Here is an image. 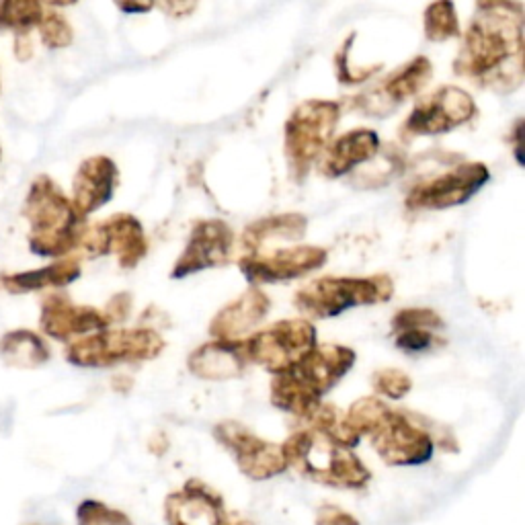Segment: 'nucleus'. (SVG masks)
<instances>
[{
	"label": "nucleus",
	"instance_id": "1",
	"mask_svg": "<svg viewBox=\"0 0 525 525\" xmlns=\"http://www.w3.org/2000/svg\"><path fill=\"white\" fill-rule=\"evenodd\" d=\"M454 72L497 93L523 83V7L517 3H478Z\"/></svg>",
	"mask_w": 525,
	"mask_h": 525
},
{
	"label": "nucleus",
	"instance_id": "2",
	"mask_svg": "<svg viewBox=\"0 0 525 525\" xmlns=\"http://www.w3.org/2000/svg\"><path fill=\"white\" fill-rule=\"evenodd\" d=\"M355 363V351L345 345H322L271 382V402L286 413L310 419L322 405V396L335 388Z\"/></svg>",
	"mask_w": 525,
	"mask_h": 525
},
{
	"label": "nucleus",
	"instance_id": "3",
	"mask_svg": "<svg viewBox=\"0 0 525 525\" xmlns=\"http://www.w3.org/2000/svg\"><path fill=\"white\" fill-rule=\"evenodd\" d=\"M351 429L372 439L374 450L394 466H417L433 456L431 435L407 415L392 411L380 398L357 400L345 415Z\"/></svg>",
	"mask_w": 525,
	"mask_h": 525
},
{
	"label": "nucleus",
	"instance_id": "4",
	"mask_svg": "<svg viewBox=\"0 0 525 525\" xmlns=\"http://www.w3.org/2000/svg\"><path fill=\"white\" fill-rule=\"evenodd\" d=\"M23 216L29 220V249L37 257H64L78 249L85 218L48 175H39L25 197Z\"/></svg>",
	"mask_w": 525,
	"mask_h": 525
},
{
	"label": "nucleus",
	"instance_id": "5",
	"mask_svg": "<svg viewBox=\"0 0 525 525\" xmlns=\"http://www.w3.org/2000/svg\"><path fill=\"white\" fill-rule=\"evenodd\" d=\"M281 452L288 468L327 487L361 489L370 480L368 468L349 448L312 427L294 433L281 446Z\"/></svg>",
	"mask_w": 525,
	"mask_h": 525
},
{
	"label": "nucleus",
	"instance_id": "6",
	"mask_svg": "<svg viewBox=\"0 0 525 525\" xmlns=\"http://www.w3.org/2000/svg\"><path fill=\"white\" fill-rule=\"evenodd\" d=\"M394 284L388 275L372 277H320L296 294V308L310 318L339 316L357 306L388 302Z\"/></svg>",
	"mask_w": 525,
	"mask_h": 525
},
{
	"label": "nucleus",
	"instance_id": "7",
	"mask_svg": "<svg viewBox=\"0 0 525 525\" xmlns=\"http://www.w3.org/2000/svg\"><path fill=\"white\" fill-rule=\"evenodd\" d=\"M165 347V339L152 329H105L72 341L66 347V359L78 368H111L154 359Z\"/></svg>",
	"mask_w": 525,
	"mask_h": 525
},
{
	"label": "nucleus",
	"instance_id": "8",
	"mask_svg": "<svg viewBox=\"0 0 525 525\" xmlns=\"http://www.w3.org/2000/svg\"><path fill=\"white\" fill-rule=\"evenodd\" d=\"M341 107L335 101H304L286 124V156L294 179H304L312 163L325 154L339 124Z\"/></svg>",
	"mask_w": 525,
	"mask_h": 525
},
{
	"label": "nucleus",
	"instance_id": "9",
	"mask_svg": "<svg viewBox=\"0 0 525 525\" xmlns=\"http://www.w3.org/2000/svg\"><path fill=\"white\" fill-rule=\"evenodd\" d=\"M245 347L249 363L279 374L316 349V329L306 318H288L253 333L245 341Z\"/></svg>",
	"mask_w": 525,
	"mask_h": 525
},
{
	"label": "nucleus",
	"instance_id": "10",
	"mask_svg": "<svg viewBox=\"0 0 525 525\" xmlns=\"http://www.w3.org/2000/svg\"><path fill=\"white\" fill-rule=\"evenodd\" d=\"M78 249L91 259L115 255L119 267L132 269L146 257L148 240L138 218L130 214H115L91 228H85Z\"/></svg>",
	"mask_w": 525,
	"mask_h": 525
},
{
	"label": "nucleus",
	"instance_id": "11",
	"mask_svg": "<svg viewBox=\"0 0 525 525\" xmlns=\"http://www.w3.org/2000/svg\"><path fill=\"white\" fill-rule=\"evenodd\" d=\"M474 99L458 87H441L421 99L402 126L411 138L448 134L476 115Z\"/></svg>",
	"mask_w": 525,
	"mask_h": 525
},
{
	"label": "nucleus",
	"instance_id": "12",
	"mask_svg": "<svg viewBox=\"0 0 525 525\" xmlns=\"http://www.w3.org/2000/svg\"><path fill=\"white\" fill-rule=\"evenodd\" d=\"M491 173L482 163H462L452 171L415 185L407 195L411 210H448L466 201L489 183Z\"/></svg>",
	"mask_w": 525,
	"mask_h": 525
},
{
	"label": "nucleus",
	"instance_id": "13",
	"mask_svg": "<svg viewBox=\"0 0 525 525\" xmlns=\"http://www.w3.org/2000/svg\"><path fill=\"white\" fill-rule=\"evenodd\" d=\"M329 253L320 247H290L273 249L253 255H242L238 267L253 288L259 284H279V281H292L304 277L327 263Z\"/></svg>",
	"mask_w": 525,
	"mask_h": 525
},
{
	"label": "nucleus",
	"instance_id": "14",
	"mask_svg": "<svg viewBox=\"0 0 525 525\" xmlns=\"http://www.w3.org/2000/svg\"><path fill=\"white\" fill-rule=\"evenodd\" d=\"M216 439L236 458L240 470L255 480L277 476L288 468L284 452L275 443L257 437L240 423L226 421L214 429Z\"/></svg>",
	"mask_w": 525,
	"mask_h": 525
},
{
	"label": "nucleus",
	"instance_id": "15",
	"mask_svg": "<svg viewBox=\"0 0 525 525\" xmlns=\"http://www.w3.org/2000/svg\"><path fill=\"white\" fill-rule=\"evenodd\" d=\"M234 247V234L230 226L222 220L199 222L189 240L183 255L177 259L173 277L183 279L187 275L206 271L212 267L226 265Z\"/></svg>",
	"mask_w": 525,
	"mask_h": 525
},
{
	"label": "nucleus",
	"instance_id": "16",
	"mask_svg": "<svg viewBox=\"0 0 525 525\" xmlns=\"http://www.w3.org/2000/svg\"><path fill=\"white\" fill-rule=\"evenodd\" d=\"M42 331L56 341L83 339L109 329L107 316L91 306H76L64 294H52L42 304Z\"/></svg>",
	"mask_w": 525,
	"mask_h": 525
},
{
	"label": "nucleus",
	"instance_id": "17",
	"mask_svg": "<svg viewBox=\"0 0 525 525\" xmlns=\"http://www.w3.org/2000/svg\"><path fill=\"white\" fill-rule=\"evenodd\" d=\"M119 171L107 156H91L78 167L72 181V206L87 218L107 206L117 189Z\"/></svg>",
	"mask_w": 525,
	"mask_h": 525
},
{
	"label": "nucleus",
	"instance_id": "18",
	"mask_svg": "<svg viewBox=\"0 0 525 525\" xmlns=\"http://www.w3.org/2000/svg\"><path fill=\"white\" fill-rule=\"evenodd\" d=\"M167 517L171 525H228L222 499L197 480L167 499Z\"/></svg>",
	"mask_w": 525,
	"mask_h": 525
},
{
	"label": "nucleus",
	"instance_id": "19",
	"mask_svg": "<svg viewBox=\"0 0 525 525\" xmlns=\"http://www.w3.org/2000/svg\"><path fill=\"white\" fill-rule=\"evenodd\" d=\"M269 308L271 302L267 294L259 288H251L214 316L210 335L216 341H240V337L253 333L261 325Z\"/></svg>",
	"mask_w": 525,
	"mask_h": 525
},
{
	"label": "nucleus",
	"instance_id": "20",
	"mask_svg": "<svg viewBox=\"0 0 525 525\" xmlns=\"http://www.w3.org/2000/svg\"><path fill=\"white\" fill-rule=\"evenodd\" d=\"M189 372L201 380H232L245 374L249 355L245 341H212L189 355Z\"/></svg>",
	"mask_w": 525,
	"mask_h": 525
},
{
	"label": "nucleus",
	"instance_id": "21",
	"mask_svg": "<svg viewBox=\"0 0 525 525\" xmlns=\"http://www.w3.org/2000/svg\"><path fill=\"white\" fill-rule=\"evenodd\" d=\"M380 150V138L374 130H351L343 134L335 144H329L322 156L320 171L331 179L343 177L368 163Z\"/></svg>",
	"mask_w": 525,
	"mask_h": 525
},
{
	"label": "nucleus",
	"instance_id": "22",
	"mask_svg": "<svg viewBox=\"0 0 525 525\" xmlns=\"http://www.w3.org/2000/svg\"><path fill=\"white\" fill-rule=\"evenodd\" d=\"M431 74L433 68L425 56L413 58L411 62L392 72L386 80H382V85L374 93L376 99L368 101L372 103V111L382 113V105H386L384 113H388L392 107L415 97L429 83Z\"/></svg>",
	"mask_w": 525,
	"mask_h": 525
},
{
	"label": "nucleus",
	"instance_id": "23",
	"mask_svg": "<svg viewBox=\"0 0 525 525\" xmlns=\"http://www.w3.org/2000/svg\"><path fill=\"white\" fill-rule=\"evenodd\" d=\"M83 273L80 263L76 259H62L42 269H33L25 273H13L3 277V286L11 294L23 292H37L46 288H64L70 286Z\"/></svg>",
	"mask_w": 525,
	"mask_h": 525
},
{
	"label": "nucleus",
	"instance_id": "24",
	"mask_svg": "<svg viewBox=\"0 0 525 525\" xmlns=\"http://www.w3.org/2000/svg\"><path fill=\"white\" fill-rule=\"evenodd\" d=\"M308 220L302 214H279L251 224L242 234V255L259 251L269 240H298L306 234Z\"/></svg>",
	"mask_w": 525,
	"mask_h": 525
},
{
	"label": "nucleus",
	"instance_id": "25",
	"mask_svg": "<svg viewBox=\"0 0 525 525\" xmlns=\"http://www.w3.org/2000/svg\"><path fill=\"white\" fill-rule=\"evenodd\" d=\"M0 357L11 368L33 370L50 361V347L37 333L17 329L0 339Z\"/></svg>",
	"mask_w": 525,
	"mask_h": 525
},
{
	"label": "nucleus",
	"instance_id": "26",
	"mask_svg": "<svg viewBox=\"0 0 525 525\" xmlns=\"http://www.w3.org/2000/svg\"><path fill=\"white\" fill-rule=\"evenodd\" d=\"M46 7L35 0H3L0 3V31L13 29L17 33H29L42 23Z\"/></svg>",
	"mask_w": 525,
	"mask_h": 525
},
{
	"label": "nucleus",
	"instance_id": "27",
	"mask_svg": "<svg viewBox=\"0 0 525 525\" xmlns=\"http://www.w3.org/2000/svg\"><path fill=\"white\" fill-rule=\"evenodd\" d=\"M425 35L431 42H448L460 37V23L452 3H433L425 11Z\"/></svg>",
	"mask_w": 525,
	"mask_h": 525
},
{
	"label": "nucleus",
	"instance_id": "28",
	"mask_svg": "<svg viewBox=\"0 0 525 525\" xmlns=\"http://www.w3.org/2000/svg\"><path fill=\"white\" fill-rule=\"evenodd\" d=\"M39 29V37H42V44L50 50H62L68 48L74 39V31L70 27V23L54 13V11H46L42 23L37 25Z\"/></svg>",
	"mask_w": 525,
	"mask_h": 525
},
{
	"label": "nucleus",
	"instance_id": "29",
	"mask_svg": "<svg viewBox=\"0 0 525 525\" xmlns=\"http://www.w3.org/2000/svg\"><path fill=\"white\" fill-rule=\"evenodd\" d=\"M443 329V320L437 312L425 310V308H411V310H400L392 318V331H439Z\"/></svg>",
	"mask_w": 525,
	"mask_h": 525
},
{
	"label": "nucleus",
	"instance_id": "30",
	"mask_svg": "<svg viewBox=\"0 0 525 525\" xmlns=\"http://www.w3.org/2000/svg\"><path fill=\"white\" fill-rule=\"evenodd\" d=\"M372 386L378 394L388 396V398H405L411 388H413V380L402 372V370H394V368H384L380 372L374 374L372 378Z\"/></svg>",
	"mask_w": 525,
	"mask_h": 525
},
{
	"label": "nucleus",
	"instance_id": "31",
	"mask_svg": "<svg viewBox=\"0 0 525 525\" xmlns=\"http://www.w3.org/2000/svg\"><path fill=\"white\" fill-rule=\"evenodd\" d=\"M78 525H132L121 515L99 501H85L78 507Z\"/></svg>",
	"mask_w": 525,
	"mask_h": 525
},
{
	"label": "nucleus",
	"instance_id": "32",
	"mask_svg": "<svg viewBox=\"0 0 525 525\" xmlns=\"http://www.w3.org/2000/svg\"><path fill=\"white\" fill-rule=\"evenodd\" d=\"M394 343L398 349L407 353H421L431 349L435 343V335L431 331H400L394 333Z\"/></svg>",
	"mask_w": 525,
	"mask_h": 525
},
{
	"label": "nucleus",
	"instance_id": "33",
	"mask_svg": "<svg viewBox=\"0 0 525 525\" xmlns=\"http://www.w3.org/2000/svg\"><path fill=\"white\" fill-rule=\"evenodd\" d=\"M130 308H132V302H130V296L128 294H119V296H115L109 304H107V308L103 310V314L107 316V320H109V325H111V322H117V320H124L126 316H128V312H130Z\"/></svg>",
	"mask_w": 525,
	"mask_h": 525
},
{
	"label": "nucleus",
	"instance_id": "34",
	"mask_svg": "<svg viewBox=\"0 0 525 525\" xmlns=\"http://www.w3.org/2000/svg\"><path fill=\"white\" fill-rule=\"evenodd\" d=\"M318 525H357V521L337 507H322L318 511Z\"/></svg>",
	"mask_w": 525,
	"mask_h": 525
},
{
	"label": "nucleus",
	"instance_id": "35",
	"mask_svg": "<svg viewBox=\"0 0 525 525\" xmlns=\"http://www.w3.org/2000/svg\"><path fill=\"white\" fill-rule=\"evenodd\" d=\"M15 56L19 62H27L33 56V44L29 33H17L15 35Z\"/></svg>",
	"mask_w": 525,
	"mask_h": 525
},
{
	"label": "nucleus",
	"instance_id": "36",
	"mask_svg": "<svg viewBox=\"0 0 525 525\" xmlns=\"http://www.w3.org/2000/svg\"><path fill=\"white\" fill-rule=\"evenodd\" d=\"M521 136H523V119L515 121V130H513V138H515V158L519 167H523V158H521Z\"/></svg>",
	"mask_w": 525,
	"mask_h": 525
},
{
	"label": "nucleus",
	"instance_id": "37",
	"mask_svg": "<svg viewBox=\"0 0 525 525\" xmlns=\"http://www.w3.org/2000/svg\"><path fill=\"white\" fill-rule=\"evenodd\" d=\"M117 7L126 13H148L152 9V5H138V3H119Z\"/></svg>",
	"mask_w": 525,
	"mask_h": 525
},
{
	"label": "nucleus",
	"instance_id": "38",
	"mask_svg": "<svg viewBox=\"0 0 525 525\" xmlns=\"http://www.w3.org/2000/svg\"><path fill=\"white\" fill-rule=\"evenodd\" d=\"M160 7H163L165 11H181V17L185 15V13H189V11H193L195 9V5H179V3H165V5H160Z\"/></svg>",
	"mask_w": 525,
	"mask_h": 525
},
{
	"label": "nucleus",
	"instance_id": "39",
	"mask_svg": "<svg viewBox=\"0 0 525 525\" xmlns=\"http://www.w3.org/2000/svg\"><path fill=\"white\" fill-rule=\"evenodd\" d=\"M0 156H3V152H0Z\"/></svg>",
	"mask_w": 525,
	"mask_h": 525
}]
</instances>
